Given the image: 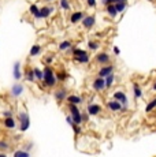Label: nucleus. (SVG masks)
I'll list each match as a JSON object with an SVG mask.
<instances>
[{
	"label": "nucleus",
	"instance_id": "nucleus-24",
	"mask_svg": "<svg viewBox=\"0 0 156 157\" xmlns=\"http://www.w3.org/2000/svg\"><path fill=\"white\" fill-rule=\"evenodd\" d=\"M153 109H156V98L151 100L149 103L147 104V107H145V112H147V113H149V112H152Z\"/></svg>",
	"mask_w": 156,
	"mask_h": 157
},
{
	"label": "nucleus",
	"instance_id": "nucleus-21",
	"mask_svg": "<svg viewBox=\"0 0 156 157\" xmlns=\"http://www.w3.org/2000/svg\"><path fill=\"white\" fill-rule=\"evenodd\" d=\"M71 47H73V42H71L70 40H65L63 42H60V44H59V51H67V49H71Z\"/></svg>",
	"mask_w": 156,
	"mask_h": 157
},
{
	"label": "nucleus",
	"instance_id": "nucleus-35",
	"mask_svg": "<svg viewBox=\"0 0 156 157\" xmlns=\"http://www.w3.org/2000/svg\"><path fill=\"white\" fill-rule=\"evenodd\" d=\"M89 119H91V116L86 113V111L85 112H81V120H82V123H88Z\"/></svg>",
	"mask_w": 156,
	"mask_h": 157
},
{
	"label": "nucleus",
	"instance_id": "nucleus-18",
	"mask_svg": "<svg viewBox=\"0 0 156 157\" xmlns=\"http://www.w3.org/2000/svg\"><path fill=\"white\" fill-rule=\"evenodd\" d=\"M3 125L6 128H8V130H14L15 127H17V123H15L14 118H6L3 122Z\"/></svg>",
	"mask_w": 156,
	"mask_h": 157
},
{
	"label": "nucleus",
	"instance_id": "nucleus-36",
	"mask_svg": "<svg viewBox=\"0 0 156 157\" xmlns=\"http://www.w3.org/2000/svg\"><path fill=\"white\" fill-rule=\"evenodd\" d=\"M115 3H127V0H107L106 6H108V4H115Z\"/></svg>",
	"mask_w": 156,
	"mask_h": 157
},
{
	"label": "nucleus",
	"instance_id": "nucleus-4",
	"mask_svg": "<svg viewBox=\"0 0 156 157\" xmlns=\"http://www.w3.org/2000/svg\"><path fill=\"white\" fill-rule=\"evenodd\" d=\"M112 100L121 103L122 107H126L127 108V105H129V98H127L126 93L122 92V90H116L115 93H112Z\"/></svg>",
	"mask_w": 156,
	"mask_h": 157
},
{
	"label": "nucleus",
	"instance_id": "nucleus-20",
	"mask_svg": "<svg viewBox=\"0 0 156 157\" xmlns=\"http://www.w3.org/2000/svg\"><path fill=\"white\" fill-rule=\"evenodd\" d=\"M74 60H75L77 63H80V64H88L89 62H91V57H89V55H82V56H78V57H74Z\"/></svg>",
	"mask_w": 156,
	"mask_h": 157
},
{
	"label": "nucleus",
	"instance_id": "nucleus-11",
	"mask_svg": "<svg viewBox=\"0 0 156 157\" xmlns=\"http://www.w3.org/2000/svg\"><path fill=\"white\" fill-rule=\"evenodd\" d=\"M96 63L101 66H106V64H110V55L107 52H100V54L96 55Z\"/></svg>",
	"mask_w": 156,
	"mask_h": 157
},
{
	"label": "nucleus",
	"instance_id": "nucleus-2",
	"mask_svg": "<svg viewBox=\"0 0 156 157\" xmlns=\"http://www.w3.org/2000/svg\"><path fill=\"white\" fill-rule=\"evenodd\" d=\"M68 112H70L68 115H70L74 125H78V126L82 125V120H81V111H80V108H78V105L68 104Z\"/></svg>",
	"mask_w": 156,
	"mask_h": 157
},
{
	"label": "nucleus",
	"instance_id": "nucleus-10",
	"mask_svg": "<svg viewBox=\"0 0 156 157\" xmlns=\"http://www.w3.org/2000/svg\"><path fill=\"white\" fill-rule=\"evenodd\" d=\"M96 23V18H94V15H86L82 18V26L85 29H92Z\"/></svg>",
	"mask_w": 156,
	"mask_h": 157
},
{
	"label": "nucleus",
	"instance_id": "nucleus-45",
	"mask_svg": "<svg viewBox=\"0 0 156 157\" xmlns=\"http://www.w3.org/2000/svg\"><path fill=\"white\" fill-rule=\"evenodd\" d=\"M101 2H103V3H104V4H106V2H107V0H101Z\"/></svg>",
	"mask_w": 156,
	"mask_h": 157
},
{
	"label": "nucleus",
	"instance_id": "nucleus-43",
	"mask_svg": "<svg viewBox=\"0 0 156 157\" xmlns=\"http://www.w3.org/2000/svg\"><path fill=\"white\" fill-rule=\"evenodd\" d=\"M152 89L156 92V81H155V82H153V85H152Z\"/></svg>",
	"mask_w": 156,
	"mask_h": 157
},
{
	"label": "nucleus",
	"instance_id": "nucleus-13",
	"mask_svg": "<svg viewBox=\"0 0 156 157\" xmlns=\"http://www.w3.org/2000/svg\"><path fill=\"white\" fill-rule=\"evenodd\" d=\"M106 107L108 111H111V112H119L122 108L121 103H118V101H115V100H110L108 103L106 104Z\"/></svg>",
	"mask_w": 156,
	"mask_h": 157
},
{
	"label": "nucleus",
	"instance_id": "nucleus-9",
	"mask_svg": "<svg viewBox=\"0 0 156 157\" xmlns=\"http://www.w3.org/2000/svg\"><path fill=\"white\" fill-rule=\"evenodd\" d=\"M53 12V7L51 6H44L40 8V11H38V17L37 19H44V18H48L51 14Z\"/></svg>",
	"mask_w": 156,
	"mask_h": 157
},
{
	"label": "nucleus",
	"instance_id": "nucleus-5",
	"mask_svg": "<svg viewBox=\"0 0 156 157\" xmlns=\"http://www.w3.org/2000/svg\"><path fill=\"white\" fill-rule=\"evenodd\" d=\"M101 111H103V108H101L100 104H97V103H89L88 105H86V113H88L89 116L100 115Z\"/></svg>",
	"mask_w": 156,
	"mask_h": 157
},
{
	"label": "nucleus",
	"instance_id": "nucleus-22",
	"mask_svg": "<svg viewBox=\"0 0 156 157\" xmlns=\"http://www.w3.org/2000/svg\"><path fill=\"white\" fill-rule=\"evenodd\" d=\"M114 81H115V75L114 74H110L108 77L104 78V82H106V89H110V88L114 85Z\"/></svg>",
	"mask_w": 156,
	"mask_h": 157
},
{
	"label": "nucleus",
	"instance_id": "nucleus-17",
	"mask_svg": "<svg viewBox=\"0 0 156 157\" xmlns=\"http://www.w3.org/2000/svg\"><path fill=\"white\" fill-rule=\"evenodd\" d=\"M133 96H134L135 100H138V98L142 97V89L141 86H140V83H133Z\"/></svg>",
	"mask_w": 156,
	"mask_h": 157
},
{
	"label": "nucleus",
	"instance_id": "nucleus-44",
	"mask_svg": "<svg viewBox=\"0 0 156 157\" xmlns=\"http://www.w3.org/2000/svg\"><path fill=\"white\" fill-rule=\"evenodd\" d=\"M0 157H7V156H6L4 153H0Z\"/></svg>",
	"mask_w": 156,
	"mask_h": 157
},
{
	"label": "nucleus",
	"instance_id": "nucleus-34",
	"mask_svg": "<svg viewBox=\"0 0 156 157\" xmlns=\"http://www.w3.org/2000/svg\"><path fill=\"white\" fill-rule=\"evenodd\" d=\"M71 128H73V131H74V134H75V135H80L81 133H82V127H81V126H78V125H71Z\"/></svg>",
	"mask_w": 156,
	"mask_h": 157
},
{
	"label": "nucleus",
	"instance_id": "nucleus-28",
	"mask_svg": "<svg viewBox=\"0 0 156 157\" xmlns=\"http://www.w3.org/2000/svg\"><path fill=\"white\" fill-rule=\"evenodd\" d=\"M115 6V10H116V12H123L125 10H126V7H127V3H115L114 4Z\"/></svg>",
	"mask_w": 156,
	"mask_h": 157
},
{
	"label": "nucleus",
	"instance_id": "nucleus-39",
	"mask_svg": "<svg viewBox=\"0 0 156 157\" xmlns=\"http://www.w3.org/2000/svg\"><path fill=\"white\" fill-rule=\"evenodd\" d=\"M3 116H4V119L6 118H12V111H4Z\"/></svg>",
	"mask_w": 156,
	"mask_h": 157
},
{
	"label": "nucleus",
	"instance_id": "nucleus-16",
	"mask_svg": "<svg viewBox=\"0 0 156 157\" xmlns=\"http://www.w3.org/2000/svg\"><path fill=\"white\" fill-rule=\"evenodd\" d=\"M84 17H85V15H84L82 11H75V12H73V14H71L70 22H71V23H78L80 21H82Z\"/></svg>",
	"mask_w": 156,
	"mask_h": 157
},
{
	"label": "nucleus",
	"instance_id": "nucleus-14",
	"mask_svg": "<svg viewBox=\"0 0 156 157\" xmlns=\"http://www.w3.org/2000/svg\"><path fill=\"white\" fill-rule=\"evenodd\" d=\"M66 100L68 101V104H73V105H80V104L84 101V98L80 97V96H77V94H68Z\"/></svg>",
	"mask_w": 156,
	"mask_h": 157
},
{
	"label": "nucleus",
	"instance_id": "nucleus-19",
	"mask_svg": "<svg viewBox=\"0 0 156 157\" xmlns=\"http://www.w3.org/2000/svg\"><path fill=\"white\" fill-rule=\"evenodd\" d=\"M106 11L111 18H116V17H118V12H116V10H115L114 4H108V6H106Z\"/></svg>",
	"mask_w": 156,
	"mask_h": 157
},
{
	"label": "nucleus",
	"instance_id": "nucleus-37",
	"mask_svg": "<svg viewBox=\"0 0 156 157\" xmlns=\"http://www.w3.org/2000/svg\"><path fill=\"white\" fill-rule=\"evenodd\" d=\"M8 148H10L8 142H6V141H0V150H7Z\"/></svg>",
	"mask_w": 156,
	"mask_h": 157
},
{
	"label": "nucleus",
	"instance_id": "nucleus-6",
	"mask_svg": "<svg viewBox=\"0 0 156 157\" xmlns=\"http://www.w3.org/2000/svg\"><path fill=\"white\" fill-rule=\"evenodd\" d=\"M114 66L112 64H106V66H103V67L97 71V77L99 78H106V77H108L110 74H114Z\"/></svg>",
	"mask_w": 156,
	"mask_h": 157
},
{
	"label": "nucleus",
	"instance_id": "nucleus-33",
	"mask_svg": "<svg viewBox=\"0 0 156 157\" xmlns=\"http://www.w3.org/2000/svg\"><path fill=\"white\" fill-rule=\"evenodd\" d=\"M88 48L91 51H97L99 49V42H96V41H88Z\"/></svg>",
	"mask_w": 156,
	"mask_h": 157
},
{
	"label": "nucleus",
	"instance_id": "nucleus-30",
	"mask_svg": "<svg viewBox=\"0 0 156 157\" xmlns=\"http://www.w3.org/2000/svg\"><path fill=\"white\" fill-rule=\"evenodd\" d=\"M60 8L62 10H65V11H68V10L71 8V6H70V2L68 0H60Z\"/></svg>",
	"mask_w": 156,
	"mask_h": 157
},
{
	"label": "nucleus",
	"instance_id": "nucleus-29",
	"mask_svg": "<svg viewBox=\"0 0 156 157\" xmlns=\"http://www.w3.org/2000/svg\"><path fill=\"white\" fill-rule=\"evenodd\" d=\"M55 77H56V81H60V82H63V81L67 78V72H66V71H59L58 74L55 72Z\"/></svg>",
	"mask_w": 156,
	"mask_h": 157
},
{
	"label": "nucleus",
	"instance_id": "nucleus-42",
	"mask_svg": "<svg viewBox=\"0 0 156 157\" xmlns=\"http://www.w3.org/2000/svg\"><path fill=\"white\" fill-rule=\"evenodd\" d=\"M51 63H52V57H47V59H45V64L49 66Z\"/></svg>",
	"mask_w": 156,
	"mask_h": 157
},
{
	"label": "nucleus",
	"instance_id": "nucleus-12",
	"mask_svg": "<svg viewBox=\"0 0 156 157\" xmlns=\"http://www.w3.org/2000/svg\"><path fill=\"white\" fill-rule=\"evenodd\" d=\"M24 90H25V88L22 83H14L11 88V96L12 97H19L24 93Z\"/></svg>",
	"mask_w": 156,
	"mask_h": 157
},
{
	"label": "nucleus",
	"instance_id": "nucleus-46",
	"mask_svg": "<svg viewBox=\"0 0 156 157\" xmlns=\"http://www.w3.org/2000/svg\"><path fill=\"white\" fill-rule=\"evenodd\" d=\"M45 2H53V0H45Z\"/></svg>",
	"mask_w": 156,
	"mask_h": 157
},
{
	"label": "nucleus",
	"instance_id": "nucleus-27",
	"mask_svg": "<svg viewBox=\"0 0 156 157\" xmlns=\"http://www.w3.org/2000/svg\"><path fill=\"white\" fill-rule=\"evenodd\" d=\"M33 74H34V78L38 81H43V70H40L38 67L33 68Z\"/></svg>",
	"mask_w": 156,
	"mask_h": 157
},
{
	"label": "nucleus",
	"instance_id": "nucleus-7",
	"mask_svg": "<svg viewBox=\"0 0 156 157\" xmlns=\"http://www.w3.org/2000/svg\"><path fill=\"white\" fill-rule=\"evenodd\" d=\"M92 88L96 92H104L106 90V82H104V78H94L93 82H92Z\"/></svg>",
	"mask_w": 156,
	"mask_h": 157
},
{
	"label": "nucleus",
	"instance_id": "nucleus-25",
	"mask_svg": "<svg viewBox=\"0 0 156 157\" xmlns=\"http://www.w3.org/2000/svg\"><path fill=\"white\" fill-rule=\"evenodd\" d=\"M41 45H33L32 48H30V56H37L40 52H41Z\"/></svg>",
	"mask_w": 156,
	"mask_h": 157
},
{
	"label": "nucleus",
	"instance_id": "nucleus-32",
	"mask_svg": "<svg viewBox=\"0 0 156 157\" xmlns=\"http://www.w3.org/2000/svg\"><path fill=\"white\" fill-rule=\"evenodd\" d=\"M38 11H40L38 6H36V4H32V6H30V14H32L34 18H37L38 17Z\"/></svg>",
	"mask_w": 156,
	"mask_h": 157
},
{
	"label": "nucleus",
	"instance_id": "nucleus-23",
	"mask_svg": "<svg viewBox=\"0 0 156 157\" xmlns=\"http://www.w3.org/2000/svg\"><path fill=\"white\" fill-rule=\"evenodd\" d=\"M12 157H30V153L26 150H24V149H18V150L14 152Z\"/></svg>",
	"mask_w": 156,
	"mask_h": 157
},
{
	"label": "nucleus",
	"instance_id": "nucleus-15",
	"mask_svg": "<svg viewBox=\"0 0 156 157\" xmlns=\"http://www.w3.org/2000/svg\"><path fill=\"white\" fill-rule=\"evenodd\" d=\"M12 75L17 81H19L22 78V72H21V63L15 62L14 63V68H12Z\"/></svg>",
	"mask_w": 156,
	"mask_h": 157
},
{
	"label": "nucleus",
	"instance_id": "nucleus-41",
	"mask_svg": "<svg viewBox=\"0 0 156 157\" xmlns=\"http://www.w3.org/2000/svg\"><path fill=\"white\" fill-rule=\"evenodd\" d=\"M112 52H114L115 55H119V54H121V51H119L118 47H114V48H112Z\"/></svg>",
	"mask_w": 156,
	"mask_h": 157
},
{
	"label": "nucleus",
	"instance_id": "nucleus-1",
	"mask_svg": "<svg viewBox=\"0 0 156 157\" xmlns=\"http://www.w3.org/2000/svg\"><path fill=\"white\" fill-rule=\"evenodd\" d=\"M56 77H55V71L51 66H47V67L43 70V83L47 88H53L56 85Z\"/></svg>",
	"mask_w": 156,
	"mask_h": 157
},
{
	"label": "nucleus",
	"instance_id": "nucleus-3",
	"mask_svg": "<svg viewBox=\"0 0 156 157\" xmlns=\"http://www.w3.org/2000/svg\"><path fill=\"white\" fill-rule=\"evenodd\" d=\"M18 119H19V130L22 133L29 130L30 127V118H29V113L25 112V111H21L19 115H18Z\"/></svg>",
	"mask_w": 156,
	"mask_h": 157
},
{
	"label": "nucleus",
	"instance_id": "nucleus-26",
	"mask_svg": "<svg viewBox=\"0 0 156 157\" xmlns=\"http://www.w3.org/2000/svg\"><path fill=\"white\" fill-rule=\"evenodd\" d=\"M71 52H73L74 57H78V56H82V55L88 54V51H84V49H81V48H75V49H73Z\"/></svg>",
	"mask_w": 156,
	"mask_h": 157
},
{
	"label": "nucleus",
	"instance_id": "nucleus-31",
	"mask_svg": "<svg viewBox=\"0 0 156 157\" xmlns=\"http://www.w3.org/2000/svg\"><path fill=\"white\" fill-rule=\"evenodd\" d=\"M26 79L29 81V82H34L36 78H34V74H33V68H30V70H26Z\"/></svg>",
	"mask_w": 156,
	"mask_h": 157
},
{
	"label": "nucleus",
	"instance_id": "nucleus-40",
	"mask_svg": "<svg viewBox=\"0 0 156 157\" xmlns=\"http://www.w3.org/2000/svg\"><path fill=\"white\" fill-rule=\"evenodd\" d=\"M66 122H67V125H68V126H71V125H73V120H71L70 115H66Z\"/></svg>",
	"mask_w": 156,
	"mask_h": 157
},
{
	"label": "nucleus",
	"instance_id": "nucleus-38",
	"mask_svg": "<svg viewBox=\"0 0 156 157\" xmlns=\"http://www.w3.org/2000/svg\"><path fill=\"white\" fill-rule=\"evenodd\" d=\"M86 3H88V6L91 7V8L96 7V0H86Z\"/></svg>",
	"mask_w": 156,
	"mask_h": 157
},
{
	"label": "nucleus",
	"instance_id": "nucleus-8",
	"mask_svg": "<svg viewBox=\"0 0 156 157\" xmlns=\"http://www.w3.org/2000/svg\"><path fill=\"white\" fill-rule=\"evenodd\" d=\"M67 96H68V93L65 88H59V89H56L55 93H53V97H55V100L58 103H63L67 98Z\"/></svg>",
	"mask_w": 156,
	"mask_h": 157
}]
</instances>
